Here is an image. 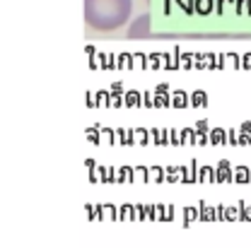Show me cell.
<instances>
[{
	"mask_svg": "<svg viewBox=\"0 0 251 248\" xmlns=\"http://www.w3.org/2000/svg\"><path fill=\"white\" fill-rule=\"evenodd\" d=\"M133 0H82L85 22L97 31L121 29L130 20Z\"/></svg>",
	"mask_w": 251,
	"mask_h": 248,
	"instance_id": "cell-1",
	"label": "cell"
}]
</instances>
